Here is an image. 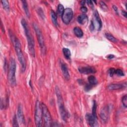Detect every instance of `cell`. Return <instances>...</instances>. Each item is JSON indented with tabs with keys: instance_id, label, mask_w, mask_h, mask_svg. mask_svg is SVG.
Segmentation results:
<instances>
[{
	"instance_id": "12",
	"label": "cell",
	"mask_w": 127,
	"mask_h": 127,
	"mask_svg": "<svg viewBox=\"0 0 127 127\" xmlns=\"http://www.w3.org/2000/svg\"><path fill=\"white\" fill-rule=\"evenodd\" d=\"M127 87L126 82L123 83H112L109 85L107 87L109 90H118L125 89Z\"/></svg>"
},
{
	"instance_id": "23",
	"label": "cell",
	"mask_w": 127,
	"mask_h": 127,
	"mask_svg": "<svg viewBox=\"0 0 127 127\" xmlns=\"http://www.w3.org/2000/svg\"><path fill=\"white\" fill-rule=\"evenodd\" d=\"M1 3L4 9L6 11L9 12L10 11V5L9 2L6 0H3V1H1Z\"/></svg>"
},
{
	"instance_id": "25",
	"label": "cell",
	"mask_w": 127,
	"mask_h": 127,
	"mask_svg": "<svg viewBox=\"0 0 127 127\" xmlns=\"http://www.w3.org/2000/svg\"><path fill=\"white\" fill-rule=\"evenodd\" d=\"M64 10H65V9H64V6L62 4H59L58 7V13L59 15L62 16V14L64 12Z\"/></svg>"
},
{
	"instance_id": "15",
	"label": "cell",
	"mask_w": 127,
	"mask_h": 127,
	"mask_svg": "<svg viewBox=\"0 0 127 127\" xmlns=\"http://www.w3.org/2000/svg\"><path fill=\"white\" fill-rule=\"evenodd\" d=\"M61 67L62 73L64 77V78L67 81H69L70 79V76H69V74L67 65L65 63H62L61 64Z\"/></svg>"
},
{
	"instance_id": "21",
	"label": "cell",
	"mask_w": 127,
	"mask_h": 127,
	"mask_svg": "<svg viewBox=\"0 0 127 127\" xmlns=\"http://www.w3.org/2000/svg\"><path fill=\"white\" fill-rule=\"evenodd\" d=\"M105 36L106 38L109 41H110L113 43L117 42V39L112 34H111L110 33H106L105 34Z\"/></svg>"
},
{
	"instance_id": "36",
	"label": "cell",
	"mask_w": 127,
	"mask_h": 127,
	"mask_svg": "<svg viewBox=\"0 0 127 127\" xmlns=\"http://www.w3.org/2000/svg\"><path fill=\"white\" fill-rule=\"evenodd\" d=\"M113 8L114 11L115 12H116L117 14H118V8H117V7L116 6L114 5V6H113Z\"/></svg>"
},
{
	"instance_id": "17",
	"label": "cell",
	"mask_w": 127,
	"mask_h": 127,
	"mask_svg": "<svg viewBox=\"0 0 127 127\" xmlns=\"http://www.w3.org/2000/svg\"><path fill=\"white\" fill-rule=\"evenodd\" d=\"M74 32L76 36L79 38L82 37L83 35V32L82 29L79 27H75L74 29Z\"/></svg>"
},
{
	"instance_id": "29",
	"label": "cell",
	"mask_w": 127,
	"mask_h": 127,
	"mask_svg": "<svg viewBox=\"0 0 127 127\" xmlns=\"http://www.w3.org/2000/svg\"><path fill=\"white\" fill-rule=\"evenodd\" d=\"M12 123L13 127H19V125L18 124V121L17 119V117L15 115L12 119Z\"/></svg>"
},
{
	"instance_id": "8",
	"label": "cell",
	"mask_w": 127,
	"mask_h": 127,
	"mask_svg": "<svg viewBox=\"0 0 127 127\" xmlns=\"http://www.w3.org/2000/svg\"><path fill=\"white\" fill-rule=\"evenodd\" d=\"M73 15L74 12L71 9L69 8L65 9L61 16L63 23L66 24H69L73 17Z\"/></svg>"
},
{
	"instance_id": "19",
	"label": "cell",
	"mask_w": 127,
	"mask_h": 127,
	"mask_svg": "<svg viewBox=\"0 0 127 127\" xmlns=\"http://www.w3.org/2000/svg\"><path fill=\"white\" fill-rule=\"evenodd\" d=\"M88 81L89 83L92 86L96 85L98 83V81H97L96 78L93 76H89L88 78Z\"/></svg>"
},
{
	"instance_id": "27",
	"label": "cell",
	"mask_w": 127,
	"mask_h": 127,
	"mask_svg": "<svg viewBox=\"0 0 127 127\" xmlns=\"http://www.w3.org/2000/svg\"><path fill=\"white\" fill-rule=\"evenodd\" d=\"M122 102L123 106L125 108H127V95H125L122 97Z\"/></svg>"
},
{
	"instance_id": "2",
	"label": "cell",
	"mask_w": 127,
	"mask_h": 127,
	"mask_svg": "<svg viewBox=\"0 0 127 127\" xmlns=\"http://www.w3.org/2000/svg\"><path fill=\"white\" fill-rule=\"evenodd\" d=\"M21 23L22 26L23 27L24 33L26 35L29 53L32 56L34 57L35 55V47H34L35 43H34V38L33 37L32 35L30 32V29L29 28V26L25 20L23 19L21 21Z\"/></svg>"
},
{
	"instance_id": "30",
	"label": "cell",
	"mask_w": 127,
	"mask_h": 127,
	"mask_svg": "<svg viewBox=\"0 0 127 127\" xmlns=\"http://www.w3.org/2000/svg\"><path fill=\"white\" fill-rule=\"evenodd\" d=\"M38 12L39 15L43 19H44V17H45L44 13V12H43V10H42L41 8H39V9H38Z\"/></svg>"
},
{
	"instance_id": "14",
	"label": "cell",
	"mask_w": 127,
	"mask_h": 127,
	"mask_svg": "<svg viewBox=\"0 0 127 127\" xmlns=\"http://www.w3.org/2000/svg\"><path fill=\"white\" fill-rule=\"evenodd\" d=\"M94 18L95 21V23L97 25V29L98 31L101 30L102 27V23L99 14L97 11H95L94 12Z\"/></svg>"
},
{
	"instance_id": "38",
	"label": "cell",
	"mask_w": 127,
	"mask_h": 127,
	"mask_svg": "<svg viewBox=\"0 0 127 127\" xmlns=\"http://www.w3.org/2000/svg\"><path fill=\"white\" fill-rule=\"evenodd\" d=\"M122 13L123 15V16H124L125 17H127V12L126 11H122Z\"/></svg>"
},
{
	"instance_id": "31",
	"label": "cell",
	"mask_w": 127,
	"mask_h": 127,
	"mask_svg": "<svg viewBox=\"0 0 127 127\" xmlns=\"http://www.w3.org/2000/svg\"><path fill=\"white\" fill-rule=\"evenodd\" d=\"M108 71H109V74L110 76L112 77L115 74V69L114 68H110Z\"/></svg>"
},
{
	"instance_id": "13",
	"label": "cell",
	"mask_w": 127,
	"mask_h": 127,
	"mask_svg": "<svg viewBox=\"0 0 127 127\" xmlns=\"http://www.w3.org/2000/svg\"><path fill=\"white\" fill-rule=\"evenodd\" d=\"M17 118L22 124H25V118L23 112V107L21 104H19L17 108Z\"/></svg>"
},
{
	"instance_id": "39",
	"label": "cell",
	"mask_w": 127,
	"mask_h": 127,
	"mask_svg": "<svg viewBox=\"0 0 127 127\" xmlns=\"http://www.w3.org/2000/svg\"><path fill=\"white\" fill-rule=\"evenodd\" d=\"M85 2H85V1H82L81 2V5H82V6H84V5Z\"/></svg>"
},
{
	"instance_id": "6",
	"label": "cell",
	"mask_w": 127,
	"mask_h": 127,
	"mask_svg": "<svg viewBox=\"0 0 127 127\" xmlns=\"http://www.w3.org/2000/svg\"><path fill=\"white\" fill-rule=\"evenodd\" d=\"M35 123L37 127H42L43 124V112L42 104L39 100L35 103Z\"/></svg>"
},
{
	"instance_id": "26",
	"label": "cell",
	"mask_w": 127,
	"mask_h": 127,
	"mask_svg": "<svg viewBox=\"0 0 127 127\" xmlns=\"http://www.w3.org/2000/svg\"><path fill=\"white\" fill-rule=\"evenodd\" d=\"M115 74H116L117 75H118L119 76H121V77H123V76H125V74L124 73L123 71L122 70H121V69H115Z\"/></svg>"
},
{
	"instance_id": "32",
	"label": "cell",
	"mask_w": 127,
	"mask_h": 127,
	"mask_svg": "<svg viewBox=\"0 0 127 127\" xmlns=\"http://www.w3.org/2000/svg\"><path fill=\"white\" fill-rule=\"evenodd\" d=\"M92 85L91 84H90L89 83L88 84H86V86H85V90H86V92H88L89 90H90V89H92Z\"/></svg>"
},
{
	"instance_id": "37",
	"label": "cell",
	"mask_w": 127,
	"mask_h": 127,
	"mask_svg": "<svg viewBox=\"0 0 127 127\" xmlns=\"http://www.w3.org/2000/svg\"><path fill=\"white\" fill-rule=\"evenodd\" d=\"M107 57L109 59H112L114 58V56L113 55H108V56Z\"/></svg>"
},
{
	"instance_id": "5",
	"label": "cell",
	"mask_w": 127,
	"mask_h": 127,
	"mask_svg": "<svg viewBox=\"0 0 127 127\" xmlns=\"http://www.w3.org/2000/svg\"><path fill=\"white\" fill-rule=\"evenodd\" d=\"M16 64L14 59L12 58L9 65V70L8 74V80L10 85L12 86H15L16 85V80L15 78Z\"/></svg>"
},
{
	"instance_id": "11",
	"label": "cell",
	"mask_w": 127,
	"mask_h": 127,
	"mask_svg": "<svg viewBox=\"0 0 127 127\" xmlns=\"http://www.w3.org/2000/svg\"><path fill=\"white\" fill-rule=\"evenodd\" d=\"M85 119L86 120L88 124L90 126L96 127L98 126L97 122V119L95 118L92 114L90 113L86 114L85 116Z\"/></svg>"
},
{
	"instance_id": "16",
	"label": "cell",
	"mask_w": 127,
	"mask_h": 127,
	"mask_svg": "<svg viewBox=\"0 0 127 127\" xmlns=\"http://www.w3.org/2000/svg\"><path fill=\"white\" fill-rule=\"evenodd\" d=\"M88 16L85 14H82L80 15L77 19V21L78 23L81 24H85L86 22H88Z\"/></svg>"
},
{
	"instance_id": "18",
	"label": "cell",
	"mask_w": 127,
	"mask_h": 127,
	"mask_svg": "<svg viewBox=\"0 0 127 127\" xmlns=\"http://www.w3.org/2000/svg\"><path fill=\"white\" fill-rule=\"evenodd\" d=\"M51 16L52 21L53 24L56 26H58V21H57V15H56V13L55 12L53 11H51Z\"/></svg>"
},
{
	"instance_id": "3",
	"label": "cell",
	"mask_w": 127,
	"mask_h": 127,
	"mask_svg": "<svg viewBox=\"0 0 127 127\" xmlns=\"http://www.w3.org/2000/svg\"><path fill=\"white\" fill-rule=\"evenodd\" d=\"M55 91H56V94L57 98V102H58V105L59 107V109L61 115V117L63 121L66 122L68 118V114L66 110L64 101H63V98L61 91L58 86H56Z\"/></svg>"
},
{
	"instance_id": "33",
	"label": "cell",
	"mask_w": 127,
	"mask_h": 127,
	"mask_svg": "<svg viewBox=\"0 0 127 127\" xmlns=\"http://www.w3.org/2000/svg\"><path fill=\"white\" fill-rule=\"evenodd\" d=\"M95 29V26H94V24L93 23V22L92 21H91V23H90V29L92 31H93Z\"/></svg>"
},
{
	"instance_id": "28",
	"label": "cell",
	"mask_w": 127,
	"mask_h": 127,
	"mask_svg": "<svg viewBox=\"0 0 127 127\" xmlns=\"http://www.w3.org/2000/svg\"><path fill=\"white\" fill-rule=\"evenodd\" d=\"M99 4H100V6L101 8L103 11H106L107 10V9H108V7H107V6L106 5V4L104 2H102V1H101V2H100Z\"/></svg>"
},
{
	"instance_id": "7",
	"label": "cell",
	"mask_w": 127,
	"mask_h": 127,
	"mask_svg": "<svg viewBox=\"0 0 127 127\" xmlns=\"http://www.w3.org/2000/svg\"><path fill=\"white\" fill-rule=\"evenodd\" d=\"M42 112H43V119L44 120V126L49 127L52 126V121L50 112L47 106L43 103H41Z\"/></svg>"
},
{
	"instance_id": "22",
	"label": "cell",
	"mask_w": 127,
	"mask_h": 127,
	"mask_svg": "<svg viewBox=\"0 0 127 127\" xmlns=\"http://www.w3.org/2000/svg\"><path fill=\"white\" fill-rule=\"evenodd\" d=\"M63 53L64 54V55L65 57L67 59H69L71 56V53L70 50L66 48H64L63 49Z\"/></svg>"
},
{
	"instance_id": "1",
	"label": "cell",
	"mask_w": 127,
	"mask_h": 127,
	"mask_svg": "<svg viewBox=\"0 0 127 127\" xmlns=\"http://www.w3.org/2000/svg\"><path fill=\"white\" fill-rule=\"evenodd\" d=\"M9 34L12 43H13V45L14 46L18 59H19V61L21 64L22 71V72H24L26 69V63L22 51L21 42L19 39L17 38V37L11 30H9Z\"/></svg>"
},
{
	"instance_id": "35",
	"label": "cell",
	"mask_w": 127,
	"mask_h": 127,
	"mask_svg": "<svg viewBox=\"0 0 127 127\" xmlns=\"http://www.w3.org/2000/svg\"><path fill=\"white\" fill-rule=\"evenodd\" d=\"M86 3L87 4V5L90 7H91L92 8H93V2L92 1H86Z\"/></svg>"
},
{
	"instance_id": "10",
	"label": "cell",
	"mask_w": 127,
	"mask_h": 127,
	"mask_svg": "<svg viewBox=\"0 0 127 127\" xmlns=\"http://www.w3.org/2000/svg\"><path fill=\"white\" fill-rule=\"evenodd\" d=\"M79 71L82 74H92L96 72V69L92 67H83L79 68Z\"/></svg>"
},
{
	"instance_id": "24",
	"label": "cell",
	"mask_w": 127,
	"mask_h": 127,
	"mask_svg": "<svg viewBox=\"0 0 127 127\" xmlns=\"http://www.w3.org/2000/svg\"><path fill=\"white\" fill-rule=\"evenodd\" d=\"M96 110H97V104L95 101H93V104L92 106V115L96 119H97V114H96Z\"/></svg>"
},
{
	"instance_id": "4",
	"label": "cell",
	"mask_w": 127,
	"mask_h": 127,
	"mask_svg": "<svg viewBox=\"0 0 127 127\" xmlns=\"http://www.w3.org/2000/svg\"><path fill=\"white\" fill-rule=\"evenodd\" d=\"M33 27L34 29V31L35 32V33L37 35V40L39 43V45L40 47L41 53H42L43 55H45L46 52V48L45 46V40L43 37V34L42 33V31L38 25V24L36 23H33Z\"/></svg>"
},
{
	"instance_id": "9",
	"label": "cell",
	"mask_w": 127,
	"mask_h": 127,
	"mask_svg": "<svg viewBox=\"0 0 127 127\" xmlns=\"http://www.w3.org/2000/svg\"><path fill=\"white\" fill-rule=\"evenodd\" d=\"M109 113L110 110L109 107L108 106H105L102 108L100 113V117L101 119V121L104 124L107 123L109 118Z\"/></svg>"
},
{
	"instance_id": "20",
	"label": "cell",
	"mask_w": 127,
	"mask_h": 127,
	"mask_svg": "<svg viewBox=\"0 0 127 127\" xmlns=\"http://www.w3.org/2000/svg\"><path fill=\"white\" fill-rule=\"evenodd\" d=\"M22 4H23V10L25 12V13L26 15V16L28 17H30V12H29V9H28V5H27V3L26 1H22Z\"/></svg>"
},
{
	"instance_id": "34",
	"label": "cell",
	"mask_w": 127,
	"mask_h": 127,
	"mask_svg": "<svg viewBox=\"0 0 127 127\" xmlns=\"http://www.w3.org/2000/svg\"><path fill=\"white\" fill-rule=\"evenodd\" d=\"M87 9L86 7H85L84 6H82L81 8V11L83 12V13H86L87 12Z\"/></svg>"
}]
</instances>
